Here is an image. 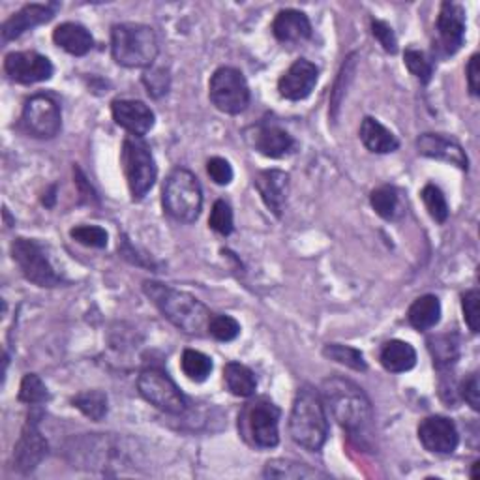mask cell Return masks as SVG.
<instances>
[{
    "label": "cell",
    "instance_id": "32",
    "mask_svg": "<svg viewBox=\"0 0 480 480\" xmlns=\"http://www.w3.org/2000/svg\"><path fill=\"white\" fill-rule=\"evenodd\" d=\"M74 407H77L85 417L100 423L107 414V396L102 391H85L74 396Z\"/></svg>",
    "mask_w": 480,
    "mask_h": 480
},
{
    "label": "cell",
    "instance_id": "22",
    "mask_svg": "<svg viewBox=\"0 0 480 480\" xmlns=\"http://www.w3.org/2000/svg\"><path fill=\"white\" fill-rule=\"evenodd\" d=\"M253 182L269 210H272L276 216H281L287 191H290V175L280 169H267L258 173Z\"/></svg>",
    "mask_w": 480,
    "mask_h": 480
},
{
    "label": "cell",
    "instance_id": "37",
    "mask_svg": "<svg viewBox=\"0 0 480 480\" xmlns=\"http://www.w3.org/2000/svg\"><path fill=\"white\" fill-rule=\"evenodd\" d=\"M209 226L210 230H214L216 233H220L221 237H228L233 233V210L230 207V203H226L223 199L216 201L209 218Z\"/></svg>",
    "mask_w": 480,
    "mask_h": 480
},
{
    "label": "cell",
    "instance_id": "21",
    "mask_svg": "<svg viewBox=\"0 0 480 480\" xmlns=\"http://www.w3.org/2000/svg\"><path fill=\"white\" fill-rule=\"evenodd\" d=\"M417 148L423 156L441 159V162L453 164L460 169H469V159L462 145L454 139H449L439 134H423L417 139Z\"/></svg>",
    "mask_w": 480,
    "mask_h": 480
},
{
    "label": "cell",
    "instance_id": "4",
    "mask_svg": "<svg viewBox=\"0 0 480 480\" xmlns=\"http://www.w3.org/2000/svg\"><path fill=\"white\" fill-rule=\"evenodd\" d=\"M156 32L141 23H120L111 30V53L124 68H148L158 56Z\"/></svg>",
    "mask_w": 480,
    "mask_h": 480
},
{
    "label": "cell",
    "instance_id": "30",
    "mask_svg": "<svg viewBox=\"0 0 480 480\" xmlns=\"http://www.w3.org/2000/svg\"><path fill=\"white\" fill-rule=\"evenodd\" d=\"M263 476L267 478H285V480H301V478H327L325 473L311 469L306 464L291 460H272L265 465Z\"/></svg>",
    "mask_w": 480,
    "mask_h": 480
},
{
    "label": "cell",
    "instance_id": "36",
    "mask_svg": "<svg viewBox=\"0 0 480 480\" xmlns=\"http://www.w3.org/2000/svg\"><path fill=\"white\" fill-rule=\"evenodd\" d=\"M424 207L428 210V214L437 221V223H444L446 218H449V203H446V198L443 191L435 186V184H426L421 191Z\"/></svg>",
    "mask_w": 480,
    "mask_h": 480
},
{
    "label": "cell",
    "instance_id": "17",
    "mask_svg": "<svg viewBox=\"0 0 480 480\" xmlns=\"http://www.w3.org/2000/svg\"><path fill=\"white\" fill-rule=\"evenodd\" d=\"M111 113L115 122L134 138L147 136L156 120L152 109L141 100H115Z\"/></svg>",
    "mask_w": 480,
    "mask_h": 480
},
{
    "label": "cell",
    "instance_id": "40",
    "mask_svg": "<svg viewBox=\"0 0 480 480\" xmlns=\"http://www.w3.org/2000/svg\"><path fill=\"white\" fill-rule=\"evenodd\" d=\"M70 237L88 248H106L109 240L107 231L98 226H77L70 231Z\"/></svg>",
    "mask_w": 480,
    "mask_h": 480
},
{
    "label": "cell",
    "instance_id": "10",
    "mask_svg": "<svg viewBox=\"0 0 480 480\" xmlns=\"http://www.w3.org/2000/svg\"><path fill=\"white\" fill-rule=\"evenodd\" d=\"M240 424H244L251 443L260 449H274L280 443V409L267 398L248 403L240 417Z\"/></svg>",
    "mask_w": 480,
    "mask_h": 480
},
{
    "label": "cell",
    "instance_id": "3",
    "mask_svg": "<svg viewBox=\"0 0 480 480\" xmlns=\"http://www.w3.org/2000/svg\"><path fill=\"white\" fill-rule=\"evenodd\" d=\"M290 434L297 444L310 453L323 449L329 435V421L322 396L311 387L299 389L290 419Z\"/></svg>",
    "mask_w": 480,
    "mask_h": 480
},
{
    "label": "cell",
    "instance_id": "43",
    "mask_svg": "<svg viewBox=\"0 0 480 480\" xmlns=\"http://www.w3.org/2000/svg\"><path fill=\"white\" fill-rule=\"evenodd\" d=\"M478 304H480V295L478 290H469L462 297V310H464V319L473 334L478 332Z\"/></svg>",
    "mask_w": 480,
    "mask_h": 480
},
{
    "label": "cell",
    "instance_id": "46",
    "mask_svg": "<svg viewBox=\"0 0 480 480\" xmlns=\"http://www.w3.org/2000/svg\"><path fill=\"white\" fill-rule=\"evenodd\" d=\"M478 55H473L467 64V85L473 96H478L480 92V66H478Z\"/></svg>",
    "mask_w": 480,
    "mask_h": 480
},
{
    "label": "cell",
    "instance_id": "27",
    "mask_svg": "<svg viewBox=\"0 0 480 480\" xmlns=\"http://www.w3.org/2000/svg\"><path fill=\"white\" fill-rule=\"evenodd\" d=\"M407 319L417 331L434 329L441 319V302L435 295H423L409 306Z\"/></svg>",
    "mask_w": 480,
    "mask_h": 480
},
{
    "label": "cell",
    "instance_id": "23",
    "mask_svg": "<svg viewBox=\"0 0 480 480\" xmlns=\"http://www.w3.org/2000/svg\"><path fill=\"white\" fill-rule=\"evenodd\" d=\"M272 35L278 42L287 46L301 44L311 36V25L304 12L291 8L281 10L272 23Z\"/></svg>",
    "mask_w": 480,
    "mask_h": 480
},
{
    "label": "cell",
    "instance_id": "44",
    "mask_svg": "<svg viewBox=\"0 0 480 480\" xmlns=\"http://www.w3.org/2000/svg\"><path fill=\"white\" fill-rule=\"evenodd\" d=\"M143 83L148 88V94L154 96V98H159V96L168 94L169 90V76L162 68H152L143 76Z\"/></svg>",
    "mask_w": 480,
    "mask_h": 480
},
{
    "label": "cell",
    "instance_id": "35",
    "mask_svg": "<svg viewBox=\"0 0 480 480\" xmlns=\"http://www.w3.org/2000/svg\"><path fill=\"white\" fill-rule=\"evenodd\" d=\"M19 400L28 405H42L49 400L47 387L36 373H26L19 387Z\"/></svg>",
    "mask_w": 480,
    "mask_h": 480
},
{
    "label": "cell",
    "instance_id": "24",
    "mask_svg": "<svg viewBox=\"0 0 480 480\" xmlns=\"http://www.w3.org/2000/svg\"><path fill=\"white\" fill-rule=\"evenodd\" d=\"M53 42L74 56H83L94 47L90 30L79 23H62L53 32Z\"/></svg>",
    "mask_w": 480,
    "mask_h": 480
},
{
    "label": "cell",
    "instance_id": "25",
    "mask_svg": "<svg viewBox=\"0 0 480 480\" xmlns=\"http://www.w3.org/2000/svg\"><path fill=\"white\" fill-rule=\"evenodd\" d=\"M379 361L387 372L403 373L413 370L414 364H417V351H414L413 345L407 342L391 340L383 345Z\"/></svg>",
    "mask_w": 480,
    "mask_h": 480
},
{
    "label": "cell",
    "instance_id": "39",
    "mask_svg": "<svg viewBox=\"0 0 480 480\" xmlns=\"http://www.w3.org/2000/svg\"><path fill=\"white\" fill-rule=\"evenodd\" d=\"M403 60H405V66L407 70L417 77L421 83H430L432 79V74H434V66L432 62L426 58L424 53L417 51V49H407L405 55H403Z\"/></svg>",
    "mask_w": 480,
    "mask_h": 480
},
{
    "label": "cell",
    "instance_id": "19",
    "mask_svg": "<svg viewBox=\"0 0 480 480\" xmlns=\"http://www.w3.org/2000/svg\"><path fill=\"white\" fill-rule=\"evenodd\" d=\"M60 10L58 3H47V5H26L19 12H15L8 21L3 25V40L10 42L25 35L26 30H32L38 25H44L51 21L56 12Z\"/></svg>",
    "mask_w": 480,
    "mask_h": 480
},
{
    "label": "cell",
    "instance_id": "38",
    "mask_svg": "<svg viewBox=\"0 0 480 480\" xmlns=\"http://www.w3.org/2000/svg\"><path fill=\"white\" fill-rule=\"evenodd\" d=\"M209 332L218 342H233L240 334V325L231 315H212Z\"/></svg>",
    "mask_w": 480,
    "mask_h": 480
},
{
    "label": "cell",
    "instance_id": "1",
    "mask_svg": "<svg viewBox=\"0 0 480 480\" xmlns=\"http://www.w3.org/2000/svg\"><path fill=\"white\" fill-rule=\"evenodd\" d=\"M322 394L338 424L353 437H368L373 428V409L361 387L353 381L332 375L323 381Z\"/></svg>",
    "mask_w": 480,
    "mask_h": 480
},
{
    "label": "cell",
    "instance_id": "34",
    "mask_svg": "<svg viewBox=\"0 0 480 480\" xmlns=\"http://www.w3.org/2000/svg\"><path fill=\"white\" fill-rule=\"evenodd\" d=\"M180 366H182L184 375H188V379L196 381V383H203L212 372V359L201 353V351L186 349L180 359Z\"/></svg>",
    "mask_w": 480,
    "mask_h": 480
},
{
    "label": "cell",
    "instance_id": "5",
    "mask_svg": "<svg viewBox=\"0 0 480 480\" xmlns=\"http://www.w3.org/2000/svg\"><path fill=\"white\" fill-rule=\"evenodd\" d=\"M164 210L177 221L194 223L203 207V189L198 177L182 168L171 171L162 191Z\"/></svg>",
    "mask_w": 480,
    "mask_h": 480
},
{
    "label": "cell",
    "instance_id": "13",
    "mask_svg": "<svg viewBox=\"0 0 480 480\" xmlns=\"http://www.w3.org/2000/svg\"><path fill=\"white\" fill-rule=\"evenodd\" d=\"M40 413H30L21 432V437L14 449V469L21 475H28L35 471L42 460L47 456V441L40 432Z\"/></svg>",
    "mask_w": 480,
    "mask_h": 480
},
{
    "label": "cell",
    "instance_id": "33",
    "mask_svg": "<svg viewBox=\"0 0 480 480\" xmlns=\"http://www.w3.org/2000/svg\"><path fill=\"white\" fill-rule=\"evenodd\" d=\"M323 355L327 359L338 363V364H343L351 370H355V372H366L368 370L364 355L355 347L342 345V343H327L323 349Z\"/></svg>",
    "mask_w": 480,
    "mask_h": 480
},
{
    "label": "cell",
    "instance_id": "8",
    "mask_svg": "<svg viewBox=\"0 0 480 480\" xmlns=\"http://www.w3.org/2000/svg\"><path fill=\"white\" fill-rule=\"evenodd\" d=\"M138 389L139 394L159 411L169 414H182L188 409L186 396L180 393L177 383L164 370H143L138 379Z\"/></svg>",
    "mask_w": 480,
    "mask_h": 480
},
{
    "label": "cell",
    "instance_id": "18",
    "mask_svg": "<svg viewBox=\"0 0 480 480\" xmlns=\"http://www.w3.org/2000/svg\"><path fill=\"white\" fill-rule=\"evenodd\" d=\"M437 32L444 55H454L465 38V12L456 3H443L437 17Z\"/></svg>",
    "mask_w": 480,
    "mask_h": 480
},
{
    "label": "cell",
    "instance_id": "12",
    "mask_svg": "<svg viewBox=\"0 0 480 480\" xmlns=\"http://www.w3.org/2000/svg\"><path fill=\"white\" fill-rule=\"evenodd\" d=\"M23 126L32 138L53 139L62 128L58 104L47 94L32 96L23 107Z\"/></svg>",
    "mask_w": 480,
    "mask_h": 480
},
{
    "label": "cell",
    "instance_id": "7",
    "mask_svg": "<svg viewBox=\"0 0 480 480\" xmlns=\"http://www.w3.org/2000/svg\"><path fill=\"white\" fill-rule=\"evenodd\" d=\"M209 98L221 113H244L250 106V87L244 74L231 66L218 68L209 83Z\"/></svg>",
    "mask_w": 480,
    "mask_h": 480
},
{
    "label": "cell",
    "instance_id": "45",
    "mask_svg": "<svg viewBox=\"0 0 480 480\" xmlns=\"http://www.w3.org/2000/svg\"><path fill=\"white\" fill-rule=\"evenodd\" d=\"M460 396L475 409H480V391H478V373H471L460 385Z\"/></svg>",
    "mask_w": 480,
    "mask_h": 480
},
{
    "label": "cell",
    "instance_id": "9",
    "mask_svg": "<svg viewBox=\"0 0 480 480\" xmlns=\"http://www.w3.org/2000/svg\"><path fill=\"white\" fill-rule=\"evenodd\" d=\"M12 258L23 276L40 287H56L62 278L55 272L44 246L30 239H15L12 242Z\"/></svg>",
    "mask_w": 480,
    "mask_h": 480
},
{
    "label": "cell",
    "instance_id": "31",
    "mask_svg": "<svg viewBox=\"0 0 480 480\" xmlns=\"http://www.w3.org/2000/svg\"><path fill=\"white\" fill-rule=\"evenodd\" d=\"M370 203L383 220H396L400 214V191L394 186H381L372 191Z\"/></svg>",
    "mask_w": 480,
    "mask_h": 480
},
{
    "label": "cell",
    "instance_id": "41",
    "mask_svg": "<svg viewBox=\"0 0 480 480\" xmlns=\"http://www.w3.org/2000/svg\"><path fill=\"white\" fill-rule=\"evenodd\" d=\"M372 35L375 36V40L383 46V49H385L387 53H393L394 55L398 51V40H396L394 30L385 21L373 19L372 21Z\"/></svg>",
    "mask_w": 480,
    "mask_h": 480
},
{
    "label": "cell",
    "instance_id": "15",
    "mask_svg": "<svg viewBox=\"0 0 480 480\" xmlns=\"http://www.w3.org/2000/svg\"><path fill=\"white\" fill-rule=\"evenodd\" d=\"M419 439L428 453L453 454L458 446L460 435L456 424L451 419L434 414V417H428L421 423Z\"/></svg>",
    "mask_w": 480,
    "mask_h": 480
},
{
    "label": "cell",
    "instance_id": "29",
    "mask_svg": "<svg viewBox=\"0 0 480 480\" xmlns=\"http://www.w3.org/2000/svg\"><path fill=\"white\" fill-rule=\"evenodd\" d=\"M428 349L437 370H449L460 359V342L456 334H439L428 338Z\"/></svg>",
    "mask_w": 480,
    "mask_h": 480
},
{
    "label": "cell",
    "instance_id": "26",
    "mask_svg": "<svg viewBox=\"0 0 480 480\" xmlns=\"http://www.w3.org/2000/svg\"><path fill=\"white\" fill-rule=\"evenodd\" d=\"M361 141L370 152H375V154H389V152L398 150L400 147V141L396 139V136L372 117H366L361 124Z\"/></svg>",
    "mask_w": 480,
    "mask_h": 480
},
{
    "label": "cell",
    "instance_id": "42",
    "mask_svg": "<svg viewBox=\"0 0 480 480\" xmlns=\"http://www.w3.org/2000/svg\"><path fill=\"white\" fill-rule=\"evenodd\" d=\"M207 171L210 179L220 186H228L233 180V168L226 158H220V156L210 158L207 162Z\"/></svg>",
    "mask_w": 480,
    "mask_h": 480
},
{
    "label": "cell",
    "instance_id": "11",
    "mask_svg": "<svg viewBox=\"0 0 480 480\" xmlns=\"http://www.w3.org/2000/svg\"><path fill=\"white\" fill-rule=\"evenodd\" d=\"M74 456V462L83 464L88 469H102L117 467L115 464H122L126 460V451L120 446L118 439L106 437L100 434H90L81 439H74V446L68 451Z\"/></svg>",
    "mask_w": 480,
    "mask_h": 480
},
{
    "label": "cell",
    "instance_id": "28",
    "mask_svg": "<svg viewBox=\"0 0 480 480\" xmlns=\"http://www.w3.org/2000/svg\"><path fill=\"white\" fill-rule=\"evenodd\" d=\"M223 381L233 396L250 398L258 391V379L253 372L240 363H228L223 368Z\"/></svg>",
    "mask_w": 480,
    "mask_h": 480
},
{
    "label": "cell",
    "instance_id": "16",
    "mask_svg": "<svg viewBox=\"0 0 480 480\" xmlns=\"http://www.w3.org/2000/svg\"><path fill=\"white\" fill-rule=\"evenodd\" d=\"M317 79H319V70L315 64H311L306 58H299L291 64L290 70L280 77L278 81L280 96L285 100L301 102L311 94V90L317 85Z\"/></svg>",
    "mask_w": 480,
    "mask_h": 480
},
{
    "label": "cell",
    "instance_id": "14",
    "mask_svg": "<svg viewBox=\"0 0 480 480\" xmlns=\"http://www.w3.org/2000/svg\"><path fill=\"white\" fill-rule=\"evenodd\" d=\"M6 76L21 85H35L53 77V64L47 56L36 51H14L5 58Z\"/></svg>",
    "mask_w": 480,
    "mask_h": 480
},
{
    "label": "cell",
    "instance_id": "47",
    "mask_svg": "<svg viewBox=\"0 0 480 480\" xmlns=\"http://www.w3.org/2000/svg\"><path fill=\"white\" fill-rule=\"evenodd\" d=\"M478 465H480L478 462H475V464H473V469H471V478H476V476H478V475H476V469H478Z\"/></svg>",
    "mask_w": 480,
    "mask_h": 480
},
{
    "label": "cell",
    "instance_id": "2",
    "mask_svg": "<svg viewBox=\"0 0 480 480\" xmlns=\"http://www.w3.org/2000/svg\"><path fill=\"white\" fill-rule=\"evenodd\" d=\"M143 290L168 322L173 323L179 331L191 336H199L203 334V331H209L212 313L194 295L179 291L171 285L158 281H145Z\"/></svg>",
    "mask_w": 480,
    "mask_h": 480
},
{
    "label": "cell",
    "instance_id": "6",
    "mask_svg": "<svg viewBox=\"0 0 480 480\" xmlns=\"http://www.w3.org/2000/svg\"><path fill=\"white\" fill-rule=\"evenodd\" d=\"M120 162L128 180V188H130L132 199L134 201L145 199V196L152 189L158 177V168L150 152V147L143 141V138H134V136L126 138L122 143Z\"/></svg>",
    "mask_w": 480,
    "mask_h": 480
},
{
    "label": "cell",
    "instance_id": "20",
    "mask_svg": "<svg viewBox=\"0 0 480 480\" xmlns=\"http://www.w3.org/2000/svg\"><path fill=\"white\" fill-rule=\"evenodd\" d=\"M251 143L255 150H260L267 158H283L291 154L297 147L293 136L287 134L283 128L274 122H261L253 128Z\"/></svg>",
    "mask_w": 480,
    "mask_h": 480
}]
</instances>
